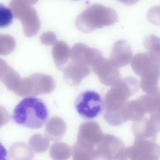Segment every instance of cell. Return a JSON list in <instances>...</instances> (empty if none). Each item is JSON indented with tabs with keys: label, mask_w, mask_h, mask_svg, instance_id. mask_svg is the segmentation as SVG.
Returning <instances> with one entry per match:
<instances>
[{
	"label": "cell",
	"mask_w": 160,
	"mask_h": 160,
	"mask_svg": "<svg viewBox=\"0 0 160 160\" xmlns=\"http://www.w3.org/2000/svg\"><path fill=\"white\" fill-rule=\"evenodd\" d=\"M131 65L135 73L141 77L140 85L145 92L158 89L160 78V51L149 50L139 53L132 58Z\"/></svg>",
	"instance_id": "1"
},
{
	"label": "cell",
	"mask_w": 160,
	"mask_h": 160,
	"mask_svg": "<svg viewBox=\"0 0 160 160\" xmlns=\"http://www.w3.org/2000/svg\"><path fill=\"white\" fill-rule=\"evenodd\" d=\"M49 110L45 103L37 97H28L15 107L12 115L17 124L32 129L42 127L47 121Z\"/></svg>",
	"instance_id": "2"
},
{
	"label": "cell",
	"mask_w": 160,
	"mask_h": 160,
	"mask_svg": "<svg viewBox=\"0 0 160 160\" xmlns=\"http://www.w3.org/2000/svg\"><path fill=\"white\" fill-rule=\"evenodd\" d=\"M118 19V14L113 9L95 3L86 8L78 16L75 24L79 31L88 33L96 29L112 25Z\"/></svg>",
	"instance_id": "3"
},
{
	"label": "cell",
	"mask_w": 160,
	"mask_h": 160,
	"mask_svg": "<svg viewBox=\"0 0 160 160\" xmlns=\"http://www.w3.org/2000/svg\"><path fill=\"white\" fill-rule=\"evenodd\" d=\"M55 87V82L51 76L36 73L21 78L13 92L20 97H32L40 93L50 92Z\"/></svg>",
	"instance_id": "4"
},
{
	"label": "cell",
	"mask_w": 160,
	"mask_h": 160,
	"mask_svg": "<svg viewBox=\"0 0 160 160\" xmlns=\"http://www.w3.org/2000/svg\"><path fill=\"white\" fill-rule=\"evenodd\" d=\"M74 105L79 115L88 120L98 117L105 108L102 96L98 92L91 90L85 91L79 94L75 100Z\"/></svg>",
	"instance_id": "5"
},
{
	"label": "cell",
	"mask_w": 160,
	"mask_h": 160,
	"mask_svg": "<svg viewBox=\"0 0 160 160\" xmlns=\"http://www.w3.org/2000/svg\"><path fill=\"white\" fill-rule=\"evenodd\" d=\"M91 69L96 74L100 82L108 86H113L121 79L118 68L111 62L109 59L102 57Z\"/></svg>",
	"instance_id": "6"
},
{
	"label": "cell",
	"mask_w": 160,
	"mask_h": 160,
	"mask_svg": "<svg viewBox=\"0 0 160 160\" xmlns=\"http://www.w3.org/2000/svg\"><path fill=\"white\" fill-rule=\"evenodd\" d=\"M132 52L129 43L125 39H120L113 44L109 59L118 68L125 66L131 61Z\"/></svg>",
	"instance_id": "7"
},
{
	"label": "cell",
	"mask_w": 160,
	"mask_h": 160,
	"mask_svg": "<svg viewBox=\"0 0 160 160\" xmlns=\"http://www.w3.org/2000/svg\"><path fill=\"white\" fill-rule=\"evenodd\" d=\"M91 69L85 64L72 61L64 70V80L70 85H78L90 73Z\"/></svg>",
	"instance_id": "8"
},
{
	"label": "cell",
	"mask_w": 160,
	"mask_h": 160,
	"mask_svg": "<svg viewBox=\"0 0 160 160\" xmlns=\"http://www.w3.org/2000/svg\"><path fill=\"white\" fill-rule=\"evenodd\" d=\"M21 79L19 74L0 58V81L9 90L13 92Z\"/></svg>",
	"instance_id": "9"
},
{
	"label": "cell",
	"mask_w": 160,
	"mask_h": 160,
	"mask_svg": "<svg viewBox=\"0 0 160 160\" xmlns=\"http://www.w3.org/2000/svg\"><path fill=\"white\" fill-rule=\"evenodd\" d=\"M52 54L56 66L62 69L70 57V49L65 42L60 41L54 44Z\"/></svg>",
	"instance_id": "10"
},
{
	"label": "cell",
	"mask_w": 160,
	"mask_h": 160,
	"mask_svg": "<svg viewBox=\"0 0 160 160\" xmlns=\"http://www.w3.org/2000/svg\"><path fill=\"white\" fill-rule=\"evenodd\" d=\"M16 43L14 38L8 35L0 34V55H7L15 49Z\"/></svg>",
	"instance_id": "11"
},
{
	"label": "cell",
	"mask_w": 160,
	"mask_h": 160,
	"mask_svg": "<svg viewBox=\"0 0 160 160\" xmlns=\"http://www.w3.org/2000/svg\"><path fill=\"white\" fill-rule=\"evenodd\" d=\"M13 18L11 10L0 3V28H5L9 26L12 24Z\"/></svg>",
	"instance_id": "12"
},
{
	"label": "cell",
	"mask_w": 160,
	"mask_h": 160,
	"mask_svg": "<svg viewBox=\"0 0 160 160\" xmlns=\"http://www.w3.org/2000/svg\"><path fill=\"white\" fill-rule=\"evenodd\" d=\"M143 44L148 50H160V39L153 35L146 37L143 41Z\"/></svg>",
	"instance_id": "13"
},
{
	"label": "cell",
	"mask_w": 160,
	"mask_h": 160,
	"mask_svg": "<svg viewBox=\"0 0 160 160\" xmlns=\"http://www.w3.org/2000/svg\"><path fill=\"white\" fill-rule=\"evenodd\" d=\"M41 42L46 45L49 46L54 44L57 40L55 33L51 31H48L43 33L41 36Z\"/></svg>",
	"instance_id": "14"
},
{
	"label": "cell",
	"mask_w": 160,
	"mask_h": 160,
	"mask_svg": "<svg viewBox=\"0 0 160 160\" xmlns=\"http://www.w3.org/2000/svg\"><path fill=\"white\" fill-rule=\"evenodd\" d=\"M10 120L9 115L3 106L0 105V128L8 123Z\"/></svg>",
	"instance_id": "15"
},
{
	"label": "cell",
	"mask_w": 160,
	"mask_h": 160,
	"mask_svg": "<svg viewBox=\"0 0 160 160\" xmlns=\"http://www.w3.org/2000/svg\"><path fill=\"white\" fill-rule=\"evenodd\" d=\"M7 152L0 142V160H6Z\"/></svg>",
	"instance_id": "16"
},
{
	"label": "cell",
	"mask_w": 160,
	"mask_h": 160,
	"mask_svg": "<svg viewBox=\"0 0 160 160\" xmlns=\"http://www.w3.org/2000/svg\"><path fill=\"white\" fill-rule=\"evenodd\" d=\"M117 1L127 5L131 6L134 5L140 0H116Z\"/></svg>",
	"instance_id": "17"
},
{
	"label": "cell",
	"mask_w": 160,
	"mask_h": 160,
	"mask_svg": "<svg viewBox=\"0 0 160 160\" xmlns=\"http://www.w3.org/2000/svg\"><path fill=\"white\" fill-rule=\"evenodd\" d=\"M71 0L77 1H79V0Z\"/></svg>",
	"instance_id": "18"
}]
</instances>
